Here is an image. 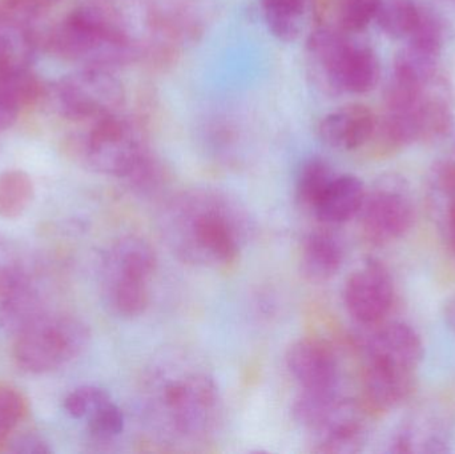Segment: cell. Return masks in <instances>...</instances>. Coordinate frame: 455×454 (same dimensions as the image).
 Segmentation results:
<instances>
[{
  "label": "cell",
  "mask_w": 455,
  "mask_h": 454,
  "mask_svg": "<svg viewBox=\"0 0 455 454\" xmlns=\"http://www.w3.org/2000/svg\"><path fill=\"white\" fill-rule=\"evenodd\" d=\"M245 208L224 192L192 188L171 197L160 213L163 239L176 258L195 267L228 269L251 232Z\"/></svg>",
  "instance_id": "cell-1"
},
{
  "label": "cell",
  "mask_w": 455,
  "mask_h": 454,
  "mask_svg": "<svg viewBox=\"0 0 455 454\" xmlns=\"http://www.w3.org/2000/svg\"><path fill=\"white\" fill-rule=\"evenodd\" d=\"M143 404L155 431L175 442L210 436L221 418L223 400L212 375L191 365L159 368L144 384Z\"/></svg>",
  "instance_id": "cell-2"
},
{
  "label": "cell",
  "mask_w": 455,
  "mask_h": 454,
  "mask_svg": "<svg viewBox=\"0 0 455 454\" xmlns=\"http://www.w3.org/2000/svg\"><path fill=\"white\" fill-rule=\"evenodd\" d=\"M51 48L66 60L92 68L128 66L141 55L123 16L108 5H79L51 35Z\"/></svg>",
  "instance_id": "cell-3"
},
{
  "label": "cell",
  "mask_w": 455,
  "mask_h": 454,
  "mask_svg": "<svg viewBox=\"0 0 455 454\" xmlns=\"http://www.w3.org/2000/svg\"><path fill=\"white\" fill-rule=\"evenodd\" d=\"M366 408L334 392L302 391L291 407L297 424L315 439L313 452L353 454L366 442Z\"/></svg>",
  "instance_id": "cell-4"
},
{
  "label": "cell",
  "mask_w": 455,
  "mask_h": 454,
  "mask_svg": "<svg viewBox=\"0 0 455 454\" xmlns=\"http://www.w3.org/2000/svg\"><path fill=\"white\" fill-rule=\"evenodd\" d=\"M156 269V252L143 237L131 235L115 242L104 256L101 272L104 300L112 314L122 319L144 315Z\"/></svg>",
  "instance_id": "cell-5"
},
{
  "label": "cell",
  "mask_w": 455,
  "mask_h": 454,
  "mask_svg": "<svg viewBox=\"0 0 455 454\" xmlns=\"http://www.w3.org/2000/svg\"><path fill=\"white\" fill-rule=\"evenodd\" d=\"M307 55L331 90L336 92L368 93L379 84V56L366 44L334 27H318L307 37Z\"/></svg>",
  "instance_id": "cell-6"
},
{
  "label": "cell",
  "mask_w": 455,
  "mask_h": 454,
  "mask_svg": "<svg viewBox=\"0 0 455 454\" xmlns=\"http://www.w3.org/2000/svg\"><path fill=\"white\" fill-rule=\"evenodd\" d=\"M90 341L91 331L83 320L43 314L16 335L13 360L23 372L45 375L77 359Z\"/></svg>",
  "instance_id": "cell-7"
},
{
  "label": "cell",
  "mask_w": 455,
  "mask_h": 454,
  "mask_svg": "<svg viewBox=\"0 0 455 454\" xmlns=\"http://www.w3.org/2000/svg\"><path fill=\"white\" fill-rule=\"evenodd\" d=\"M53 101L61 116L74 122H96L119 114L125 90L114 71L83 67L53 85Z\"/></svg>",
  "instance_id": "cell-8"
},
{
  "label": "cell",
  "mask_w": 455,
  "mask_h": 454,
  "mask_svg": "<svg viewBox=\"0 0 455 454\" xmlns=\"http://www.w3.org/2000/svg\"><path fill=\"white\" fill-rule=\"evenodd\" d=\"M82 151L83 159L91 170L124 179L151 149L138 124L115 114L91 124Z\"/></svg>",
  "instance_id": "cell-9"
},
{
  "label": "cell",
  "mask_w": 455,
  "mask_h": 454,
  "mask_svg": "<svg viewBox=\"0 0 455 454\" xmlns=\"http://www.w3.org/2000/svg\"><path fill=\"white\" fill-rule=\"evenodd\" d=\"M363 236L374 245L403 239L414 224L416 208L403 181L390 179L366 192L360 213Z\"/></svg>",
  "instance_id": "cell-10"
},
{
  "label": "cell",
  "mask_w": 455,
  "mask_h": 454,
  "mask_svg": "<svg viewBox=\"0 0 455 454\" xmlns=\"http://www.w3.org/2000/svg\"><path fill=\"white\" fill-rule=\"evenodd\" d=\"M345 308L363 327H376L389 315L395 301V284L387 267L368 259L347 277L344 285Z\"/></svg>",
  "instance_id": "cell-11"
},
{
  "label": "cell",
  "mask_w": 455,
  "mask_h": 454,
  "mask_svg": "<svg viewBox=\"0 0 455 454\" xmlns=\"http://www.w3.org/2000/svg\"><path fill=\"white\" fill-rule=\"evenodd\" d=\"M285 364L301 391H337L339 368L333 349L315 338H301L286 349Z\"/></svg>",
  "instance_id": "cell-12"
},
{
  "label": "cell",
  "mask_w": 455,
  "mask_h": 454,
  "mask_svg": "<svg viewBox=\"0 0 455 454\" xmlns=\"http://www.w3.org/2000/svg\"><path fill=\"white\" fill-rule=\"evenodd\" d=\"M365 359L389 362L403 370H419L424 359V343L414 328L403 322H384L363 346Z\"/></svg>",
  "instance_id": "cell-13"
},
{
  "label": "cell",
  "mask_w": 455,
  "mask_h": 454,
  "mask_svg": "<svg viewBox=\"0 0 455 454\" xmlns=\"http://www.w3.org/2000/svg\"><path fill=\"white\" fill-rule=\"evenodd\" d=\"M379 122L369 107L352 103L334 109L318 124L323 143L337 151H355L376 135Z\"/></svg>",
  "instance_id": "cell-14"
},
{
  "label": "cell",
  "mask_w": 455,
  "mask_h": 454,
  "mask_svg": "<svg viewBox=\"0 0 455 454\" xmlns=\"http://www.w3.org/2000/svg\"><path fill=\"white\" fill-rule=\"evenodd\" d=\"M414 373L389 362L365 359L363 392L366 410L385 412L403 404L413 391Z\"/></svg>",
  "instance_id": "cell-15"
},
{
  "label": "cell",
  "mask_w": 455,
  "mask_h": 454,
  "mask_svg": "<svg viewBox=\"0 0 455 454\" xmlns=\"http://www.w3.org/2000/svg\"><path fill=\"white\" fill-rule=\"evenodd\" d=\"M345 245L331 229H315L302 242L299 269L307 282L321 284L333 279L344 266Z\"/></svg>",
  "instance_id": "cell-16"
},
{
  "label": "cell",
  "mask_w": 455,
  "mask_h": 454,
  "mask_svg": "<svg viewBox=\"0 0 455 454\" xmlns=\"http://www.w3.org/2000/svg\"><path fill=\"white\" fill-rule=\"evenodd\" d=\"M365 197V184L360 178L337 175L313 213L325 226H341L358 216Z\"/></svg>",
  "instance_id": "cell-17"
},
{
  "label": "cell",
  "mask_w": 455,
  "mask_h": 454,
  "mask_svg": "<svg viewBox=\"0 0 455 454\" xmlns=\"http://www.w3.org/2000/svg\"><path fill=\"white\" fill-rule=\"evenodd\" d=\"M34 56L31 32L13 16L0 15V77L29 69Z\"/></svg>",
  "instance_id": "cell-18"
},
{
  "label": "cell",
  "mask_w": 455,
  "mask_h": 454,
  "mask_svg": "<svg viewBox=\"0 0 455 454\" xmlns=\"http://www.w3.org/2000/svg\"><path fill=\"white\" fill-rule=\"evenodd\" d=\"M42 84L29 69L0 77V132L10 130L23 107L34 103Z\"/></svg>",
  "instance_id": "cell-19"
},
{
  "label": "cell",
  "mask_w": 455,
  "mask_h": 454,
  "mask_svg": "<svg viewBox=\"0 0 455 454\" xmlns=\"http://www.w3.org/2000/svg\"><path fill=\"white\" fill-rule=\"evenodd\" d=\"M309 0H259L265 26L280 42H294L301 34Z\"/></svg>",
  "instance_id": "cell-20"
},
{
  "label": "cell",
  "mask_w": 455,
  "mask_h": 454,
  "mask_svg": "<svg viewBox=\"0 0 455 454\" xmlns=\"http://www.w3.org/2000/svg\"><path fill=\"white\" fill-rule=\"evenodd\" d=\"M336 176V171L323 157L312 156L305 160L297 172L294 187L297 203L313 212Z\"/></svg>",
  "instance_id": "cell-21"
},
{
  "label": "cell",
  "mask_w": 455,
  "mask_h": 454,
  "mask_svg": "<svg viewBox=\"0 0 455 454\" xmlns=\"http://www.w3.org/2000/svg\"><path fill=\"white\" fill-rule=\"evenodd\" d=\"M43 314L42 299L27 282L0 304V331L18 335Z\"/></svg>",
  "instance_id": "cell-22"
},
{
  "label": "cell",
  "mask_w": 455,
  "mask_h": 454,
  "mask_svg": "<svg viewBox=\"0 0 455 454\" xmlns=\"http://www.w3.org/2000/svg\"><path fill=\"white\" fill-rule=\"evenodd\" d=\"M35 186L31 176L20 170L0 173V218L15 220L31 207Z\"/></svg>",
  "instance_id": "cell-23"
},
{
  "label": "cell",
  "mask_w": 455,
  "mask_h": 454,
  "mask_svg": "<svg viewBox=\"0 0 455 454\" xmlns=\"http://www.w3.org/2000/svg\"><path fill=\"white\" fill-rule=\"evenodd\" d=\"M422 11L414 0H381L376 21L392 39H408L421 20Z\"/></svg>",
  "instance_id": "cell-24"
},
{
  "label": "cell",
  "mask_w": 455,
  "mask_h": 454,
  "mask_svg": "<svg viewBox=\"0 0 455 454\" xmlns=\"http://www.w3.org/2000/svg\"><path fill=\"white\" fill-rule=\"evenodd\" d=\"M123 180L141 197L159 195L171 180L170 170L159 156L148 151Z\"/></svg>",
  "instance_id": "cell-25"
},
{
  "label": "cell",
  "mask_w": 455,
  "mask_h": 454,
  "mask_svg": "<svg viewBox=\"0 0 455 454\" xmlns=\"http://www.w3.org/2000/svg\"><path fill=\"white\" fill-rule=\"evenodd\" d=\"M381 0H339L337 3V28L347 34L363 31L376 20Z\"/></svg>",
  "instance_id": "cell-26"
},
{
  "label": "cell",
  "mask_w": 455,
  "mask_h": 454,
  "mask_svg": "<svg viewBox=\"0 0 455 454\" xmlns=\"http://www.w3.org/2000/svg\"><path fill=\"white\" fill-rule=\"evenodd\" d=\"M85 420L91 436L99 442H109L124 432V413L112 400L93 410Z\"/></svg>",
  "instance_id": "cell-27"
},
{
  "label": "cell",
  "mask_w": 455,
  "mask_h": 454,
  "mask_svg": "<svg viewBox=\"0 0 455 454\" xmlns=\"http://www.w3.org/2000/svg\"><path fill=\"white\" fill-rule=\"evenodd\" d=\"M109 400L112 399L106 389L96 386H82L67 394L63 408L69 418L83 420Z\"/></svg>",
  "instance_id": "cell-28"
},
{
  "label": "cell",
  "mask_w": 455,
  "mask_h": 454,
  "mask_svg": "<svg viewBox=\"0 0 455 454\" xmlns=\"http://www.w3.org/2000/svg\"><path fill=\"white\" fill-rule=\"evenodd\" d=\"M26 410L23 397L15 389L0 388V442L11 436Z\"/></svg>",
  "instance_id": "cell-29"
},
{
  "label": "cell",
  "mask_w": 455,
  "mask_h": 454,
  "mask_svg": "<svg viewBox=\"0 0 455 454\" xmlns=\"http://www.w3.org/2000/svg\"><path fill=\"white\" fill-rule=\"evenodd\" d=\"M8 450L16 454H50L52 453L48 442L43 437L34 434L16 436L8 445Z\"/></svg>",
  "instance_id": "cell-30"
},
{
  "label": "cell",
  "mask_w": 455,
  "mask_h": 454,
  "mask_svg": "<svg viewBox=\"0 0 455 454\" xmlns=\"http://www.w3.org/2000/svg\"><path fill=\"white\" fill-rule=\"evenodd\" d=\"M26 283V277L16 267L10 263H0V304L4 303Z\"/></svg>",
  "instance_id": "cell-31"
},
{
  "label": "cell",
  "mask_w": 455,
  "mask_h": 454,
  "mask_svg": "<svg viewBox=\"0 0 455 454\" xmlns=\"http://www.w3.org/2000/svg\"><path fill=\"white\" fill-rule=\"evenodd\" d=\"M60 0H4L5 8L18 16H32L50 10Z\"/></svg>",
  "instance_id": "cell-32"
},
{
  "label": "cell",
  "mask_w": 455,
  "mask_h": 454,
  "mask_svg": "<svg viewBox=\"0 0 455 454\" xmlns=\"http://www.w3.org/2000/svg\"><path fill=\"white\" fill-rule=\"evenodd\" d=\"M433 183L437 191L449 197V202L455 199V164L448 162L437 165Z\"/></svg>",
  "instance_id": "cell-33"
},
{
  "label": "cell",
  "mask_w": 455,
  "mask_h": 454,
  "mask_svg": "<svg viewBox=\"0 0 455 454\" xmlns=\"http://www.w3.org/2000/svg\"><path fill=\"white\" fill-rule=\"evenodd\" d=\"M446 224H448L449 240H451V247H453L455 251V199L449 202Z\"/></svg>",
  "instance_id": "cell-34"
},
{
  "label": "cell",
  "mask_w": 455,
  "mask_h": 454,
  "mask_svg": "<svg viewBox=\"0 0 455 454\" xmlns=\"http://www.w3.org/2000/svg\"><path fill=\"white\" fill-rule=\"evenodd\" d=\"M8 248L2 239H0V263H8Z\"/></svg>",
  "instance_id": "cell-35"
}]
</instances>
